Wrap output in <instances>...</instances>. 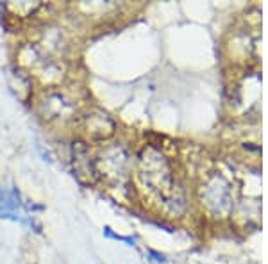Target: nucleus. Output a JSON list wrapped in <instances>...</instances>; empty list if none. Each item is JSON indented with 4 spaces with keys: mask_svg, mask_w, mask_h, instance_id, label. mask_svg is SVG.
<instances>
[{
    "mask_svg": "<svg viewBox=\"0 0 268 264\" xmlns=\"http://www.w3.org/2000/svg\"><path fill=\"white\" fill-rule=\"evenodd\" d=\"M73 175L84 186H91L97 181V170L83 143H73Z\"/></svg>",
    "mask_w": 268,
    "mask_h": 264,
    "instance_id": "1",
    "label": "nucleus"
},
{
    "mask_svg": "<svg viewBox=\"0 0 268 264\" xmlns=\"http://www.w3.org/2000/svg\"><path fill=\"white\" fill-rule=\"evenodd\" d=\"M86 123V132L93 140H106L109 136H113L114 132V123L113 120H109V116L102 111H93L84 118Z\"/></svg>",
    "mask_w": 268,
    "mask_h": 264,
    "instance_id": "2",
    "label": "nucleus"
},
{
    "mask_svg": "<svg viewBox=\"0 0 268 264\" xmlns=\"http://www.w3.org/2000/svg\"><path fill=\"white\" fill-rule=\"evenodd\" d=\"M104 234H106L108 238H111V239H116V241H124V243L131 244V246H133V244H134V239H133V238H125V236H120V234H114L113 230H111V227H104Z\"/></svg>",
    "mask_w": 268,
    "mask_h": 264,
    "instance_id": "3",
    "label": "nucleus"
}]
</instances>
